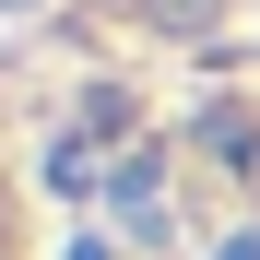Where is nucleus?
<instances>
[{"instance_id": "1", "label": "nucleus", "mask_w": 260, "mask_h": 260, "mask_svg": "<svg viewBox=\"0 0 260 260\" xmlns=\"http://www.w3.org/2000/svg\"><path fill=\"white\" fill-rule=\"evenodd\" d=\"M0 260H12V213H0Z\"/></svg>"}]
</instances>
